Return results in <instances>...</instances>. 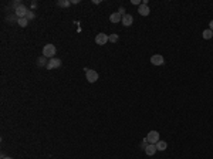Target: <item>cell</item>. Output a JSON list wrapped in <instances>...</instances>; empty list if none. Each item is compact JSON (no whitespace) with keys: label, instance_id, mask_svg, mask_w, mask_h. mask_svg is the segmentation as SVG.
Masks as SVG:
<instances>
[{"label":"cell","instance_id":"6da1fadb","mask_svg":"<svg viewBox=\"0 0 213 159\" xmlns=\"http://www.w3.org/2000/svg\"><path fill=\"white\" fill-rule=\"evenodd\" d=\"M56 53H57V48H56V46H54V44H46V46H44V48H43V56H44V57L54 58Z\"/></svg>","mask_w":213,"mask_h":159},{"label":"cell","instance_id":"7a4b0ae2","mask_svg":"<svg viewBox=\"0 0 213 159\" xmlns=\"http://www.w3.org/2000/svg\"><path fill=\"white\" fill-rule=\"evenodd\" d=\"M61 64H63V61H61L60 58H57V57L50 58L49 64H47V70H56V68H60V67H61Z\"/></svg>","mask_w":213,"mask_h":159},{"label":"cell","instance_id":"3957f363","mask_svg":"<svg viewBox=\"0 0 213 159\" xmlns=\"http://www.w3.org/2000/svg\"><path fill=\"white\" fill-rule=\"evenodd\" d=\"M148 139V143H152V145H156L159 142V132L158 131H151L147 136Z\"/></svg>","mask_w":213,"mask_h":159},{"label":"cell","instance_id":"277c9868","mask_svg":"<svg viewBox=\"0 0 213 159\" xmlns=\"http://www.w3.org/2000/svg\"><path fill=\"white\" fill-rule=\"evenodd\" d=\"M108 41H109V36H106L104 33H99V34L95 36V43H97L98 46H104Z\"/></svg>","mask_w":213,"mask_h":159},{"label":"cell","instance_id":"5b68a950","mask_svg":"<svg viewBox=\"0 0 213 159\" xmlns=\"http://www.w3.org/2000/svg\"><path fill=\"white\" fill-rule=\"evenodd\" d=\"M29 11H30V10L26 7L24 4H21V6H19V7L14 10V14H16L19 19H23V17L27 16V13H29Z\"/></svg>","mask_w":213,"mask_h":159},{"label":"cell","instance_id":"8992f818","mask_svg":"<svg viewBox=\"0 0 213 159\" xmlns=\"http://www.w3.org/2000/svg\"><path fill=\"white\" fill-rule=\"evenodd\" d=\"M98 72L95 71V70H88V71L85 72V78L88 80V82H91V84H92V82H95V81H97V80H98Z\"/></svg>","mask_w":213,"mask_h":159},{"label":"cell","instance_id":"52a82bcc","mask_svg":"<svg viewBox=\"0 0 213 159\" xmlns=\"http://www.w3.org/2000/svg\"><path fill=\"white\" fill-rule=\"evenodd\" d=\"M151 63L154 64V65H162L165 63V58L161 54H154V56L151 57Z\"/></svg>","mask_w":213,"mask_h":159},{"label":"cell","instance_id":"ba28073f","mask_svg":"<svg viewBox=\"0 0 213 159\" xmlns=\"http://www.w3.org/2000/svg\"><path fill=\"white\" fill-rule=\"evenodd\" d=\"M121 23L125 26V27H129V26H132V23H134V17L131 16V14H125V16H122V21Z\"/></svg>","mask_w":213,"mask_h":159},{"label":"cell","instance_id":"9c48e42d","mask_svg":"<svg viewBox=\"0 0 213 159\" xmlns=\"http://www.w3.org/2000/svg\"><path fill=\"white\" fill-rule=\"evenodd\" d=\"M109 20H111V23H121V21H122V16H121L118 11H115V13H112V14L109 16Z\"/></svg>","mask_w":213,"mask_h":159},{"label":"cell","instance_id":"30bf717a","mask_svg":"<svg viewBox=\"0 0 213 159\" xmlns=\"http://www.w3.org/2000/svg\"><path fill=\"white\" fill-rule=\"evenodd\" d=\"M138 11H139L141 16H148L149 13H151V10L148 7V4H141L139 7H138Z\"/></svg>","mask_w":213,"mask_h":159},{"label":"cell","instance_id":"8fae6325","mask_svg":"<svg viewBox=\"0 0 213 159\" xmlns=\"http://www.w3.org/2000/svg\"><path fill=\"white\" fill-rule=\"evenodd\" d=\"M155 152H156V145H152V143L147 145V148H145V153H147L148 156H152Z\"/></svg>","mask_w":213,"mask_h":159},{"label":"cell","instance_id":"7c38bea8","mask_svg":"<svg viewBox=\"0 0 213 159\" xmlns=\"http://www.w3.org/2000/svg\"><path fill=\"white\" fill-rule=\"evenodd\" d=\"M168 148V143L165 142V141H159V142L156 143V151H165Z\"/></svg>","mask_w":213,"mask_h":159},{"label":"cell","instance_id":"4fadbf2b","mask_svg":"<svg viewBox=\"0 0 213 159\" xmlns=\"http://www.w3.org/2000/svg\"><path fill=\"white\" fill-rule=\"evenodd\" d=\"M202 37L205 40H209V39H212L213 37V32L210 30V29H207V30H205V32L202 33Z\"/></svg>","mask_w":213,"mask_h":159},{"label":"cell","instance_id":"5bb4252c","mask_svg":"<svg viewBox=\"0 0 213 159\" xmlns=\"http://www.w3.org/2000/svg\"><path fill=\"white\" fill-rule=\"evenodd\" d=\"M47 64H49V61H46V57L44 56L40 57V58L37 60V65H39V67H44V65L47 67Z\"/></svg>","mask_w":213,"mask_h":159},{"label":"cell","instance_id":"9a60e30c","mask_svg":"<svg viewBox=\"0 0 213 159\" xmlns=\"http://www.w3.org/2000/svg\"><path fill=\"white\" fill-rule=\"evenodd\" d=\"M71 4V1H68V0H58L57 1V6L60 7H68Z\"/></svg>","mask_w":213,"mask_h":159},{"label":"cell","instance_id":"2e32d148","mask_svg":"<svg viewBox=\"0 0 213 159\" xmlns=\"http://www.w3.org/2000/svg\"><path fill=\"white\" fill-rule=\"evenodd\" d=\"M17 23H19V26H20V27H27L29 20H27L26 17H23V19H17Z\"/></svg>","mask_w":213,"mask_h":159},{"label":"cell","instance_id":"e0dca14e","mask_svg":"<svg viewBox=\"0 0 213 159\" xmlns=\"http://www.w3.org/2000/svg\"><path fill=\"white\" fill-rule=\"evenodd\" d=\"M118 39H119L118 34H111V36H109V41H111V43H117Z\"/></svg>","mask_w":213,"mask_h":159},{"label":"cell","instance_id":"ac0fdd59","mask_svg":"<svg viewBox=\"0 0 213 159\" xmlns=\"http://www.w3.org/2000/svg\"><path fill=\"white\" fill-rule=\"evenodd\" d=\"M34 17H36V14L33 13V10H30V11L27 13V16H26V19H27V20H33Z\"/></svg>","mask_w":213,"mask_h":159},{"label":"cell","instance_id":"d6986e66","mask_svg":"<svg viewBox=\"0 0 213 159\" xmlns=\"http://www.w3.org/2000/svg\"><path fill=\"white\" fill-rule=\"evenodd\" d=\"M118 13H119L121 16H125V9H124V7H119V9H118Z\"/></svg>","mask_w":213,"mask_h":159},{"label":"cell","instance_id":"ffe728a7","mask_svg":"<svg viewBox=\"0 0 213 159\" xmlns=\"http://www.w3.org/2000/svg\"><path fill=\"white\" fill-rule=\"evenodd\" d=\"M131 3H132V4H139V6L142 4V1H139V0H132Z\"/></svg>","mask_w":213,"mask_h":159},{"label":"cell","instance_id":"44dd1931","mask_svg":"<svg viewBox=\"0 0 213 159\" xmlns=\"http://www.w3.org/2000/svg\"><path fill=\"white\" fill-rule=\"evenodd\" d=\"M80 3V0H71V4H78Z\"/></svg>","mask_w":213,"mask_h":159},{"label":"cell","instance_id":"7402d4cb","mask_svg":"<svg viewBox=\"0 0 213 159\" xmlns=\"http://www.w3.org/2000/svg\"><path fill=\"white\" fill-rule=\"evenodd\" d=\"M209 29H210V30H212V32H213V20H212V21H210V23H209Z\"/></svg>","mask_w":213,"mask_h":159},{"label":"cell","instance_id":"603a6c76","mask_svg":"<svg viewBox=\"0 0 213 159\" xmlns=\"http://www.w3.org/2000/svg\"><path fill=\"white\" fill-rule=\"evenodd\" d=\"M1 159H13V158H10V156H4V158H1Z\"/></svg>","mask_w":213,"mask_h":159}]
</instances>
